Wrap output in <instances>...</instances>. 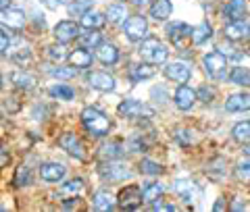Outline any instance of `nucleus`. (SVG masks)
<instances>
[{"label":"nucleus","instance_id":"48","mask_svg":"<svg viewBox=\"0 0 250 212\" xmlns=\"http://www.w3.org/2000/svg\"><path fill=\"white\" fill-rule=\"evenodd\" d=\"M131 2H134L136 6H144V4H148V2H150V0H131Z\"/></svg>","mask_w":250,"mask_h":212},{"label":"nucleus","instance_id":"29","mask_svg":"<svg viewBox=\"0 0 250 212\" xmlns=\"http://www.w3.org/2000/svg\"><path fill=\"white\" fill-rule=\"evenodd\" d=\"M229 81L236 83V85H244V88H250V69L236 67L229 73Z\"/></svg>","mask_w":250,"mask_h":212},{"label":"nucleus","instance_id":"44","mask_svg":"<svg viewBox=\"0 0 250 212\" xmlns=\"http://www.w3.org/2000/svg\"><path fill=\"white\" fill-rule=\"evenodd\" d=\"M152 210H167V212H175L173 204H165V202H152Z\"/></svg>","mask_w":250,"mask_h":212},{"label":"nucleus","instance_id":"18","mask_svg":"<svg viewBox=\"0 0 250 212\" xmlns=\"http://www.w3.org/2000/svg\"><path fill=\"white\" fill-rule=\"evenodd\" d=\"M225 108L229 113H244L250 111V94H231L225 100Z\"/></svg>","mask_w":250,"mask_h":212},{"label":"nucleus","instance_id":"16","mask_svg":"<svg viewBox=\"0 0 250 212\" xmlns=\"http://www.w3.org/2000/svg\"><path fill=\"white\" fill-rule=\"evenodd\" d=\"M194 100H196V92H194L192 88H188L186 83H182L175 92V106L179 108V111H190Z\"/></svg>","mask_w":250,"mask_h":212},{"label":"nucleus","instance_id":"25","mask_svg":"<svg viewBox=\"0 0 250 212\" xmlns=\"http://www.w3.org/2000/svg\"><path fill=\"white\" fill-rule=\"evenodd\" d=\"M94 204V210H100V212H106V210H113L115 202H113V195L108 192H96L92 198Z\"/></svg>","mask_w":250,"mask_h":212},{"label":"nucleus","instance_id":"14","mask_svg":"<svg viewBox=\"0 0 250 212\" xmlns=\"http://www.w3.org/2000/svg\"><path fill=\"white\" fill-rule=\"evenodd\" d=\"M88 81L92 88L98 92H113L115 90V79L108 73H104V71H94V73H90Z\"/></svg>","mask_w":250,"mask_h":212},{"label":"nucleus","instance_id":"13","mask_svg":"<svg viewBox=\"0 0 250 212\" xmlns=\"http://www.w3.org/2000/svg\"><path fill=\"white\" fill-rule=\"evenodd\" d=\"M173 192H175L184 202H188V204H190L192 200H196V195L200 193L198 185L194 183V181H188V179H177L175 185H173Z\"/></svg>","mask_w":250,"mask_h":212},{"label":"nucleus","instance_id":"37","mask_svg":"<svg viewBox=\"0 0 250 212\" xmlns=\"http://www.w3.org/2000/svg\"><path fill=\"white\" fill-rule=\"evenodd\" d=\"M161 171H163V167L159 162H154V160L144 158L142 162H140V173H144V175H159Z\"/></svg>","mask_w":250,"mask_h":212},{"label":"nucleus","instance_id":"39","mask_svg":"<svg viewBox=\"0 0 250 212\" xmlns=\"http://www.w3.org/2000/svg\"><path fill=\"white\" fill-rule=\"evenodd\" d=\"M27 183H29V171H27V167H19L17 169V177H15V185L23 187Z\"/></svg>","mask_w":250,"mask_h":212},{"label":"nucleus","instance_id":"45","mask_svg":"<svg viewBox=\"0 0 250 212\" xmlns=\"http://www.w3.org/2000/svg\"><path fill=\"white\" fill-rule=\"evenodd\" d=\"M9 44H11V38L6 36L2 29H0V54H2L6 48H9Z\"/></svg>","mask_w":250,"mask_h":212},{"label":"nucleus","instance_id":"9","mask_svg":"<svg viewBox=\"0 0 250 212\" xmlns=\"http://www.w3.org/2000/svg\"><path fill=\"white\" fill-rule=\"evenodd\" d=\"M0 23H4L9 29H23V25H25V13L19 11V9H2L0 11Z\"/></svg>","mask_w":250,"mask_h":212},{"label":"nucleus","instance_id":"41","mask_svg":"<svg viewBox=\"0 0 250 212\" xmlns=\"http://www.w3.org/2000/svg\"><path fill=\"white\" fill-rule=\"evenodd\" d=\"M11 58H13L15 62H19V65H23L25 60L31 58V52H29V48L25 46V48H19L17 52H13V54H11Z\"/></svg>","mask_w":250,"mask_h":212},{"label":"nucleus","instance_id":"23","mask_svg":"<svg viewBox=\"0 0 250 212\" xmlns=\"http://www.w3.org/2000/svg\"><path fill=\"white\" fill-rule=\"evenodd\" d=\"M77 40H80L82 48H98V44L103 42V34H100L98 29H88V31H80V36H77Z\"/></svg>","mask_w":250,"mask_h":212},{"label":"nucleus","instance_id":"35","mask_svg":"<svg viewBox=\"0 0 250 212\" xmlns=\"http://www.w3.org/2000/svg\"><path fill=\"white\" fill-rule=\"evenodd\" d=\"M233 139L238 141H244V144H248L250 141V121H244V123H238L236 127H233Z\"/></svg>","mask_w":250,"mask_h":212},{"label":"nucleus","instance_id":"6","mask_svg":"<svg viewBox=\"0 0 250 212\" xmlns=\"http://www.w3.org/2000/svg\"><path fill=\"white\" fill-rule=\"evenodd\" d=\"M100 175L103 179H108V181H123V179H129L131 177V171L127 169V164L123 162H104L100 164Z\"/></svg>","mask_w":250,"mask_h":212},{"label":"nucleus","instance_id":"30","mask_svg":"<svg viewBox=\"0 0 250 212\" xmlns=\"http://www.w3.org/2000/svg\"><path fill=\"white\" fill-rule=\"evenodd\" d=\"M156 73L154 67L150 65V62H146V65H136L134 69H131V81H140V79H148V77H152Z\"/></svg>","mask_w":250,"mask_h":212},{"label":"nucleus","instance_id":"12","mask_svg":"<svg viewBox=\"0 0 250 212\" xmlns=\"http://www.w3.org/2000/svg\"><path fill=\"white\" fill-rule=\"evenodd\" d=\"M80 25L77 23H73V21H61L57 27H54V38H57L59 42H71V40H75L77 36H80Z\"/></svg>","mask_w":250,"mask_h":212},{"label":"nucleus","instance_id":"17","mask_svg":"<svg viewBox=\"0 0 250 212\" xmlns=\"http://www.w3.org/2000/svg\"><path fill=\"white\" fill-rule=\"evenodd\" d=\"M65 173H67V169L62 167L61 162H48V164H42V167H40L42 179H44V181H50V183L61 181V179L65 177Z\"/></svg>","mask_w":250,"mask_h":212},{"label":"nucleus","instance_id":"11","mask_svg":"<svg viewBox=\"0 0 250 212\" xmlns=\"http://www.w3.org/2000/svg\"><path fill=\"white\" fill-rule=\"evenodd\" d=\"M165 75L169 77L171 81H177V83H188L192 77V71L186 62H169L165 67Z\"/></svg>","mask_w":250,"mask_h":212},{"label":"nucleus","instance_id":"42","mask_svg":"<svg viewBox=\"0 0 250 212\" xmlns=\"http://www.w3.org/2000/svg\"><path fill=\"white\" fill-rule=\"evenodd\" d=\"M196 98H200L202 102H213L215 90H213V88H207V85H202V88L198 90V94H196Z\"/></svg>","mask_w":250,"mask_h":212},{"label":"nucleus","instance_id":"1","mask_svg":"<svg viewBox=\"0 0 250 212\" xmlns=\"http://www.w3.org/2000/svg\"><path fill=\"white\" fill-rule=\"evenodd\" d=\"M82 121H83V127L90 133H94V135H98V137H103L111 131V121H108V116L104 113H100L98 108H92V106L83 108Z\"/></svg>","mask_w":250,"mask_h":212},{"label":"nucleus","instance_id":"27","mask_svg":"<svg viewBox=\"0 0 250 212\" xmlns=\"http://www.w3.org/2000/svg\"><path fill=\"white\" fill-rule=\"evenodd\" d=\"M106 23V17L103 13H85V15H82V25L85 27V29H100Z\"/></svg>","mask_w":250,"mask_h":212},{"label":"nucleus","instance_id":"50","mask_svg":"<svg viewBox=\"0 0 250 212\" xmlns=\"http://www.w3.org/2000/svg\"><path fill=\"white\" fill-rule=\"evenodd\" d=\"M223 208H225V204H223L221 200H219V202L215 204V210H223Z\"/></svg>","mask_w":250,"mask_h":212},{"label":"nucleus","instance_id":"3","mask_svg":"<svg viewBox=\"0 0 250 212\" xmlns=\"http://www.w3.org/2000/svg\"><path fill=\"white\" fill-rule=\"evenodd\" d=\"M202 65L210 79H225L228 77V58L221 52H208L202 58Z\"/></svg>","mask_w":250,"mask_h":212},{"label":"nucleus","instance_id":"32","mask_svg":"<svg viewBox=\"0 0 250 212\" xmlns=\"http://www.w3.org/2000/svg\"><path fill=\"white\" fill-rule=\"evenodd\" d=\"M82 190H83V181H82V179H71V181L62 183V185L59 187V193L65 195V198H71V195L80 193Z\"/></svg>","mask_w":250,"mask_h":212},{"label":"nucleus","instance_id":"2","mask_svg":"<svg viewBox=\"0 0 250 212\" xmlns=\"http://www.w3.org/2000/svg\"><path fill=\"white\" fill-rule=\"evenodd\" d=\"M167 48L154 38H144V42L140 44V57L148 60L150 65H161L167 60Z\"/></svg>","mask_w":250,"mask_h":212},{"label":"nucleus","instance_id":"40","mask_svg":"<svg viewBox=\"0 0 250 212\" xmlns=\"http://www.w3.org/2000/svg\"><path fill=\"white\" fill-rule=\"evenodd\" d=\"M65 57H67V52H65V48H62V46H50V48H48V58H50V60L59 62V60H62Z\"/></svg>","mask_w":250,"mask_h":212},{"label":"nucleus","instance_id":"31","mask_svg":"<svg viewBox=\"0 0 250 212\" xmlns=\"http://www.w3.org/2000/svg\"><path fill=\"white\" fill-rule=\"evenodd\" d=\"M92 4H94V0H73V2L67 6V11L71 17H82V15H85L92 9Z\"/></svg>","mask_w":250,"mask_h":212},{"label":"nucleus","instance_id":"5","mask_svg":"<svg viewBox=\"0 0 250 212\" xmlns=\"http://www.w3.org/2000/svg\"><path fill=\"white\" fill-rule=\"evenodd\" d=\"M125 36L129 38V40L134 42H142L144 38L148 36V21L144 17H140V15H136V17H129L125 19Z\"/></svg>","mask_w":250,"mask_h":212},{"label":"nucleus","instance_id":"28","mask_svg":"<svg viewBox=\"0 0 250 212\" xmlns=\"http://www.w3.org/2000/svg\"><path fill=\"white\" fill-rule=\"evenodd\" d=\"M69 62H71L75 69H88L92 65V54L88 50H75L69 54Z\"/></svg>","mask_w":250,"mask_h":212},{"label":"nucleus","instance_id":"51","mask_svg":"<svg viewBox=\"0 0 250 212\" xmlns=\"http://www.w3.org/2000/svg\"><path fill=\"white\" fill-rule=\"evenodd\" d=\"M244 154H246V156H248V158H250V141H248V146L244 148Z\"/></svg>","mask_w":250,"mask_h":212},{"label":"nucleus","instance_id":"15","mask_svg":"<svg viewBox=\"0 0 250 212\" xmlns=\"http://www.w3.org/2000/svg\"><path fill=\"white\" fill-rule=\"evenodd\" d=\"M223 34L228 40H233V42H238V40H244V38L250 36V25L246 21H231L229 25H225L223 29Z\"/></svg>","mask_w":250,"mask_h":212},{"label":"nucleus","instance_id":"19","mask_svg":"<svg viewBox=\"0 0 250 212\" xmlns=\"http://www.w3.org/2000/svg\"><path fill=\"white\" fill-rule=\"evenodd\" d=\"M246 15V0H229L223 9V17L229 21H240Z\"/></svg>","mask_w":250,"mask_h":212},{"label":"nucleus","instance_id":"7","mask_svg":"<svg viewBox=\"0 0 250 212\" xmlns=\"http://www.w3.org/2000/svg\"><path fill=\"white\" fill-rule=\"evenodd\" d=\"M142 190L136 185H127L125 190L119 192V206L125 210H136L142 204Z\"/></svg>","mask_w":250,"mask_h":212},{"label":"nucleus","instance_id":"33","mask_svg":"<svg viewBox=\"0 0 250 212\" xmlns=\"http://www.w3.org/2000/svg\"><path fill=\"white\" fill-rule=\"evenodd\" d=\"M163 185L161 183H148L144 190H142V200L144 202H148V204H152L154 200H159L161 195H163Z\"/></svg>","mask_w":250,"mask_h":212},{"label":"nucleus","instance_id":"53","mask_svg":"<svg viewBox=\"0 0 250 212\" xmlns=\"http://www.w3.org/2000/svg\"><path fill=\"white\" fill-rule=\"evenodd\" d=\"M248 48H250V46H248Z\"/></svg>","mask_w":250,"mask_h":212},{"label":"nucleus","instance_id":"36","mask_svg":"<svg viewBox=\"0 0 250 212\" xmlns=\"http://www.w3.org/2000/svg\"><path fill=\"white\" fill-rule=\"evenodd\" d=\"M50 96L52 98H59V100H71L75 96L73 88H69V85L61 83V85H54V88H50Z\"/></svg>","mask_w":250,"mask_h":212},{"label":"nucleus","instance_id":"49","mask_svg":"<svg viewBox=\"0 0 250 212\" xmlns=\"http://www.w3.org/2000/svg\"><path fill=\"white\" fill-rule=\"evenodd\" d=\"M9 2H11V0H0V11L6 9V6H9Z\"/></svg>","mask_w":250,"mask_h":212},{"label":"nucleus","instance_id":"34","mask_svg":"<svg viewBox=\"0 0 250 212\" xmlns=\"http://www.w3.org/2000/svg\"><path fill=\"white\" fill-rule=\"evenodd\" d=\"M106 17H108V21L117 25V23L125 21V17H127V9H125L123 4H111L108 11H106Z\"/></svg>","mask_w":250,"mask_h":212},{"label":"nucleus","instance_id":"38","mask_svg":"<svg viewBox=\"0 0 250 212\" xmlns=\"http://www.w3.org/2000/svg\"><path fill=\"white\" fill-rule=\"evenodd\" d=\"M50 73L54 77H59V79H71V77H75V67H59V69H52Z\"/></svg>","mask_w":250,"mask_h":212},{"label":"nucleus","instance_id":"4","mask_svg":"<svg viewBox=\"0 0 250 212\" xmlns=\"http://www.w3.org/2000/svg\"><path fill=\"white\" fill-rule=\"evenodd\" d=\"M117 111H119L121 116H127V119H150V116H154L152 108L138 100H123Z\"/></svg>","mask_w":250,"mask_h":212},{"label":"nucleus","instance_id":"52","mask_svg":"<svg viewBox=\"0 0 250 212\" xmlns=\"http://www.w3.org/2000/svg\"><path fill=\"white\" fill-rule=\"evenodd\" d=\"M0 85H2V75H0Z\"/></svg>","mask_w":250,"mask_h":212},{"label":"nucleus","instance_id":"20","mask_svg":"<svg viewBox=\"0 0 250 212\" xmlns=\"http://www.w3.org/2000/svg\"><path fill=\"white\" fill-rule=\"evenodd\" d=\"M173 13V4L171 0H154L152 6H150V17L154 21H167Z\"/></svg>","mask_w":250,"mask_h":212},{"label":"nucleus","instance_id":"21","mask_svg":"<svg viewBox=\"0 0 250 212\" xmlns=\"http://www.w3.org/2000/svg\"><path fill=\"white\" fill-rule=\"evenodd\" d=\"M96 57L100 62H104V65H115L117 60H119V50H117L115 44H98V52Z\"/></svg>","mask_w":250,"mask_h":212},{"label":"nucleus","instance_id":"47","mask_svg":"<svg viewBox=\"0 0 250 212\" xmlns=\"http://www.w3.org/2000/svg\"><path fill=\"white\" fill-rule=\"evenodd\" d=\"M231 210H244V202H233L231 204Z\"/></svg>","mask_w":250,"mask_h":212},{"label":"nucleus","instance_id":"10","mask_svg":"<svg viewBox=\"0 0 250 212\" xmlns=\"http://www.w3.org/2000/svg\"><path fill=\"white\" fill-rule=\"evenodd\" d=\"M167 36H169V40L173 42L175 46H179V48H182L184 40H188V38L192 36V27L186 25V23H182V21L169 23V25H167Z\"/></svg>","mask_w":250,"mask_h":212},{"label":"nucleus","instance_id":"24","mask_svg":"<svg viewBox=\"0 0 250 212\" xmlns=\"http://www.w3.org/2000/svg\"><path fill=\"white\" fill-rule=\"evenodd\" d=\"M210 36H213V27H210V23H208V21H202L200 25H196V27L192 29L190 40L198 46V44H202V42H207Z\"/></svg>","mask_w":250,"mask_h":212},{"label":"nucleus","instance_id":"8","mask_svg":"<svg viewBox=\"0 0 250 212\" xmlns=\"http://www.w3.org/2000/svg\"><path fill=\"white\" fill-rule=\"evenodd\" d=\"M59 144H61L62 150H67L71 156H75V158H80V160H83V158H85L83 144H82V139L77 137L75 133H65V135H61Z\"/></svg>","mask_w":250,"mask_h":212},{"label":"nucleus","instance_id":"26","mask_svg":"<svg viewBox=\"0 0 250 212\" xmlns=\"http://www.w3.org/2000/svg\"><path fill=\"white\" fill-rule=\"evenodd\" d=\"M125 152L123 144H119V141H111V144H104L103 148L98 150V156L104 160H113V158H119V156Z\"/></svg>","mask_w":250,"mask_h":212},{"label":"nucleus","instance_id":"46","mask_svg":"<svg viewBox=\"0 0 250 212\" xmlns=\"http://www.w3.org/2000/svg\"><path fill=\"white\" fill-rule=\"evenodd\" d=\"M61 2H62V0H46V6H48V9H57Z\"/></svg>","mask_w":250,"mask_h":212},{"label":"nucleus","instance_id":"43","mask_svg":"<svg viewBox=\"0 0 250 212\" xmlns=\"http://www.w3.org/2000/svg\"><path fill=\"white\" fill-rule=\"evenodd\" d=\"M173 137L179 141V144H190V141H192V133L186 131V129H179V131L173 133Z\"/></svg>","mask_w":250,"mask_h":212},{"label":"nucleus","instance_id":"22","mask_svg":"<svg viewBox=\"0 0 250 212\" xmlns=\"http://www.w3.org/2000/svg\"><path fill=\"white\" fill-rule=\"evenodd\" d=\"M11 81L17 85L19 90H31V88H34V85L38 83L36 75L27 73V71H15V73L11 75Z\"/></svg>","mask_w":250,"mask_h":212}]
</instances>
